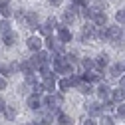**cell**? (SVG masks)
<instances>
[{
    "label": "cell",
    "mask_w": 125,
    "mask_h": 125,
    "mask_svg": "<svg viewBox=\"0 0 125 125\" xmlns=\"http://www.w3.org/2000/svg\"><path fill=\"white\" fill-rule=\"evenodd\" d=\"M91 38H97V26L93 22H87L83 28H82V42L87 44Z\"/></svg>",
    "instance_id": "cell-1"
},
{
    "label": "cell",
    "mask_w": 125,
    "mask_h": 125,
    "mask_svg": "<svg viewBox=\"0 0 125 125\" xmlns=\"http://www.w3.org/2000/svg\"><path fill=\"white\" fill-rule=\"evenodd\" d=\"M44 46H46V50H52V52H58V54L64 52V44H62L58 38H54V36L44 38Z\"/></svg>",
    "instance_id": "cell-2"
},
{
    "label": "cell",
    "mask_w": 125,
    "mask_h": 125,
    "mask_svg": "<svg viewBox=\"0 0 125 125\" xmlns=\"http://www.w3.org/2000/svg\"><path fill=\"white\" fill-rule=\"evenodd\" d=\"M85 111H87L89 117H101L103 115V105L99 101H89V103H85Z\"/></svg>",
    "instance_id": "cell-3"
},
{
    "label": "cell",
    "mask_w": 125,
    "mask_h": 125,
    "mask_svg": "<svg viewBox=\"0 0 125 125\" xmlns=\"http://www.w3.org/2000/svg\"><path fill=\"white\" fill-rule=\"evenodd\" d=\"M77 12H80V6L72 4L68 10H64V14H62V22H64V24H73V20H75V16H77Z\"/></svg>",
    "instance_id": "cell-4"
},
{
    "label": "cell",
    "mask_w": 125,
    "mask_h": 125,
    "mask_svg": "<svg viewBox=\"0 0 125 125\" xmlns=\"http://www.w3.org/2000/svg\"><path fill=\"white\" fill-rule=\"evenodd\" d=\"M24 22H26V28H30V30L40 28V18H38V12H34V10L26 12V18H24Z\"/></svg>",
    "instance_id": "cell-5"
},
{
    "label": "cell",
    "mask_w": 125,
    "mask_h": 125,
    "mask_svg": "<svg viewBox=\"0 0 125 125\" xmlns=\"http://www.w3.org/2000/svg\"><path fill=\"white\" fill-rule=\"evenodd\" d=\"M121 36H123L121 26H107V38H109V42L117 44V42H121Z\"/></svg>",
    "instance_id": "cell-6"
},
{
    "label": "cell",
    "mask_w": 125,
    "mask_h": 125,
    "mask_svg": "<svg viewBox=\"0 0 125 125\" xmlns=\"http://www.w3.org/2000/svg\"><path fill=\"white\" fill-rule=\"evenodd\" d=\"M95 95L101 99V101H107V99H111V87H109L107 83H97V89H95Z\"/></svg>",
    "instance_id": "cell-7"
},
{
    "label": "cell",
    "mask_w": 125,
    "mask_h": 125,
    "mask_svg": "<svg viewBox=\"0 0 125 125\" xmlns=\"http://www.w3.org/2000/svg\"><path fill=\"white\" fill-rule=\"evenodd\" d=\"M42 44H44V42H42V36H30V38L26 40V46H28L34 54H38V52L42 50Z\"/></svg>",
    "instance_id": "cell-8"
},
{
    "label": "cell",
    "mask_w": 125,
    "mask_h": 125,
    "mask_svg": "<svg viewBox=\"0 0 125 125\" xmlns=\"http://www.w3.org/2000/svg\"><path fill=\"white\" fill-rule=\"evenodd\" d=\"M58 40L62 42V44H68V42H72L73 40V36H72V32L64 26V24H60L58 26Z\"/></svg>",
    "instance_id": "cell-9"
},
{
    "label": "cell",
    "mask_w": 125,
    "mask_h": 125,
    "mask_svg": "<svg viewBox=\"0 0 125 125\" xmlns=\"http://www.w3.org/2000/svg\"><path fill=\"white\" fill-rule=\"evenodd\" d=\"M111 64H109V56L107 54H99L97 58H95V68H97V72H103L105 68H109Z\"/></svg>",
    "instance_id": "cell-10"
},
{
    "label": "cell",
    "mask_w": 125,
    "mask_h": 125,
    "mask_svg": "<svg viewBox=\"0 0 125 125\" xmlns=\"http://www.w3.org/2000/svg\"><path fill=\"white\" fill-rule=\"evenodd\" d=\"M80 68H82V73L93 72V70H95V60H91V58H82V60H80Z\"/></svg>",
    "instance_id": "cell-11"
},
{
    "label": "cell",
    "mask_w": 125,
    "mask_h": 125,
    "mask_svg": "<svg viewBox=\"0 0 125 125\" xmlns=\"http://www.w3.org/2000/svg\"><path fill=\"white\" fill-rule=\"evenodd\" d=\"M28 107L32 109V111H38V109L42 107V97L40 95H36V93H32V95H28Z\"/></svg>",
    "instance_id": "cell-12"
},
{
    "label": "cell",
    "mask_w": 125,
    "mask_h": 125,
    "mask_svg": "<svg viewBox=\"0 0 125 125\" xmlns=\"http://www.w3.org/2000/svg\"><path fill=\"white\" fill-rule=\"evenodd\" d=\"M82 75H83V82H89V83H101L103 82L101 80V73H97V72H85Z\"/></svg>",
    "instance_id": "cell-13"
},
{
    "label": "cell",
    "mask_w": 125,
    "mask_h": 125,
    "mask_svg": "<svg viewBox=\"0 0 125 125\" xmlns=\"http://www.w3.org/2000/svg\"><path fill=\"white\" fill-rule=\"evenodd\" d=\"M91 22L95 24L97 28H105V26H107V14H105V12H99V14H93V18H91Z\"/></svg>",
    "instance_id": "cell-14"
},
{
    "label": "cell",
    "mask_w": 125,
    "mask_h": 125,
    "mask_svg": "<svg viewBox=\"0 0 125 125\" xmlns=\"http://www.w3.org/2000/svg\"><path fill=\"white\" fill-rule=\"evenodd\" d=\"M121 73H125V64H113V66H109V75L111 77H121Z\"/></svg>",
    "instance_id": "cell-15"
},
{
    "label": "cell",
    "mask_w": 125,
    "mask_h": 125,
    "mask_svg": "<svg viewBox=\"0 0 125 125\" xmlns=\"http://www.w3.org/2000/svg\"><path fill=\"white\" fill-rule=\"evenodd\" d=\"M111 99L119 105V103H123L125 101V89L123 87H117V89H111Z\"/></svg>",
    "instance_id": "cell-16"
},
{
    "label": "cell",
    "mask_w": 125,
    "mask_h": 125,
    "mask_svg": "<svg viewBox=\"0 0 125 125\" xmlns=\"http://www.w3.org/2000/svg\"><path fill=\"white\" fill-rule=\"evenodd\" d=\"M16 40H18V34L16 32H6V34H2V42H4V46H14L16 44Z\"/></svg>",
    "instance_id": "cell-17"
},
{
    "label": "cell",
    "mask_w": 125,
    "mask_h": 125,
    "mask_svg": "<svg viewBox=\"0 0 125 125\" xmlns=\"http://www.w3.org/2000/svg\"><path fill=\"white\" fill-rule=\"evenodd\" d=\"M20 72H22L24 75H32V73L36 72V68L32 66V62H30V60H26V62H22V64H20Z\"/></svg>",
    "instance_id": "cell-18"
},
{
    "label": "cell",
    "mask_w": 125,
    "mask_h": 125,
    "mask_svg": "<svg viewBox=\"0 0 125 125\" xmlns=\"http://www.w3.org/2000/svg\"><path fill=\"white\" fill-rule=\"evenodd\" d=\"M77 91L83 93V95H89V93H93L95 89H93V83H89V82H82L80 85H77Z\"/></svg>",
    "instance_id": "cell-19"
},
{
    "label": "cell",
    "mask_w": 125,
    "mask_h": 125,
    "mask_svg": "<svg viewBox=\"0 0 125 125\" xmlns=\"http://www.w3.org/2000/svg\"><path fill=\"white\" fill-rule=\"evenodd\" d=\"M56 121H58V125H73V119H72L68 113H60Z\"/></svg>",
    "instance_id": "cell-20"
},
{
    "label": "cell",
    "mask_w": 125,
    "mask_h": 125,
    "mask_svg": "<svg viewBox=\"0 0 125 125\" xmlns=\"http://www.w3.org/2000/svg\"><path fill=\"white\" fill-rule=\"evenodd\" d=\"M16 115H18V111H16V107H12V105H6L4 107V117L6 119H16Z\"/></svg>",
    "instance_id": "cell-21"
},
{
    "label": "cell",
    "mask_w": 125,
    "mask_h": 125,
    "mask_svg": "<svg viewBox=\"0 0 125 125\" xmlns=\"http://www.w3.org/2000/svg\"><path fill=\"white\" fill-rule=\"evenodd\" d=\"M58 87H60V91H62V93H66V91H70L72 83H70V80H68V77H62V80L58 82Z\"/></svg>",
    "instance_id": "cell-22"
},
{
    "label": "cell",
    "mask_w": 125,
    "mask_h": 125,
    "mask_svg": "<svg viewBox=\"0 0 125 125\" xmlns=\"http://www.w3.org/2000/svg\"><path fill=\"white\" fill-rule=\"evenodd\" d=\"M105 2L103 0H95V2H93V6H91V10H93V14H99V12H105Z\"/></svg>",
    "instance_id": "cell-23"
},
{
    "label": "cell",
    "mask_w": 125,
    "mask_h": 125,
    "mask_svg": "<svg viewBox=\"0 0 125 125\" xmlns=\"http://www.w3.org/2000/svg\"><path fill=\"white\" fill-rule=\"evenodd\" d=\"M40 36H44V38H50L52 36V28L48 26V24H40Z\"/></svg>",
    "instance_id": "cell-24"
},
{
    "label": "cell",
    "mask_w": 125,
    "mask_h": 125,
    "mask_svg": "<svg viewBox=\"0 0 125 125\" xmlns=\"http://www.w3.org/2000/svg\"><path fill=\"white\" fill-rule=\"evenodd\" d=\"M115 20H117V24H119V26H125V8L117 10V14H115Z\"/></svg>",
    "instance_id": "cell-25"
},
{
    "label": "cell",
    "mask_w": 125,
    "mask_h": 125,
    "mask_svg": "<svg viewBox=\"0 0 125 125\" xmlns=\"http://www.w3.org/2000/svg\"><path fill=\"white\" fill-rule=\"evenodd\" d=\"M10 14H12V10H10V4H0V16L10 18Z\"/></svg>",
    "instance_id": "cell-26"
},
{
    "label": "cell",
    "mask_w": 125,
    "mask_h": 125,
    "mask_svg": "<svg viewBox=\"0 0 125 125\" xmlns=\"http://www.w3.org/2000/svg\"><path fill=\"white\" fill-rule=\"evenodd\" d=\"M66 60H68V64H72V66H75L77 62H80V58H77V54H75V52H70V54H66Z\"/></svg>",
    "instance_id": "cell-27"
},
{
    "label": "cell",
    "mask_w": 125,
    "mask_h": 125,
    "mask_svg": "<svg viewBox=\"0 0 125 125\" xmlns=\"http://www.w3.org/2000/svg\"><path fill=\"white\" fill-rule=\"evenodd\" d=\"M115 115H117L119 119H125V103H119V105H117V109H115Z\"/></svg>",
    "instance_id": "cell-28"
},
{
    "label": "cell",
    "mask_w": 125,
    "mask_h": 125,
    "mask_svg": "<svg viewBox=\"0 0 125 125\" xmlns=\"http://www.w3.org/2000/svg\"><path fill=\"white\" fill-rule=\"evenodd\" d=\"M99 125H115V121H113V117H111V115H101Z\"/></svg>",
    "instance_id": "cell-29"
},
{
    "label": "cell",
    "mask_w": 125,
    "mask_h": 125,
    "mask_svg": "<svg viewBox=\"0 0 125 125\" xmlns=\"http://www.w3.org/2000/svg\"><path fill=\"white\" fill-rule=\"evenodd\" d=\"M0 32L2 34H6V32H10V22L4 18V20H0Z\"/></svg>",
    "instance_id": "cell-30"
},
{
    "label": "cell",
    "mask_w": 125,
    "mask_h": 125,
    "mask_svg": "<svg viewBox=\"0 0 125 125\" xmlns=\"http://www.w3.org/2000/svg\"><path fill=\"white\" fill-rule=\"evenodd\" d=\"M24 83H26V85H32V87H34V85H38L40 82L36 80V75L32 73V75H26V82H24Z\"/></svg>",
    "instance_id": "cell-31"
},
{
    "label": "cell",
    "mask_w": 125,
    "mask_h": 125,
    "mask_svg": "<svg viewBox=\"0 0 125 125\" xmlns=\"http://www.w3.org/2000/svg\"><path fill=\"white\" fill-rule=\"evenodd\" d=\"M97 38L103 40V42L109 40V38H107V26H105V28H97Z\"/></svg>",
    "instance_id": "cell-32"
},
{
    "label": "cell",
    "mask_w": 125,
    "mask_h": 125,
    "mask_svg": "<svg viewBox=\"0 0 125 125\" xmlns=\"http://www.w3.org/2000/svg\"><path fill=\"white\" fill-rule=\"evenodd\" d=\"M38 72L42 73V80H44V77H46V75H50V73H52V70H50V66H42V68H40Z\"/></svg>",
    "instance_id": "cell-33"
},
{
    "label": "cell",
    "mask_w": 125,
    "mask_h": 125,
    "mask_svg": "<svg viewBox=\"0 0 125 125\" xmlns=\"http://www.w3.org/2000/svg\"><path fill=\"white\" fill-rule=\"evenodd\" d=\"M46 24H48L50 28H58V26H60V24H58V20H56L54 16H50V18H48V22H46Z\"/></svg>",
    "instance_id": "cell-34"
},
{
    "label": "cell",
    "mask_w": 125,
    "mask_h": 125,
    "mask_svg": "<svg viewBox=\"0 0 125 125\" xmlns=\"http://www.w3.org/2000/svg\"><path fill=\"white\" fill-rule=\"evenodd\" d=\"M73 4L80 8H87V0H73Z\"/></svg>",
    "instance_id": "cell-35"
},
{
    "label": "cell",
    "mask_w": 125,
    "mask_h": 125,
    "mask_svg": "<svg viewBox=\"0 0 125 125\" xmlns=\"http://www.w3.org/2000/svg\"><path fill=\"white\" fill-rule=\"evenodd\" d=\"M83 125H97V121H93V117H87V119L83 121Z\"/></svg>",
    "instance_id": "cell-36"
},
{
    "label": "cell",
    "mask_w": 125,
    "mask_h": 125,
    "mask_svg": "<svg viewBox=\"0 0 125 125\" xmlns=\"http://www.w3.org/2000/svg\"><path fill=\"white\" fill-rule=\"evenodd\" d=\"M0 89H6V77L0 75Z\"/></svg>",
    "instance_id": "cell-37"
},
{
    "label": "cell",
    "mask_w": 125,
    "mask_h": 125,
    "mask_svg": "<svg viewBox=\"0 0 125 125\" xmlns=\"http://www.w3.org/2000/svg\"><path fill=\"white\" fill-rule=\"evenodd\" d=\"M50 4H52V6H60L62 0H50Z\"/></svg>",
    "instance_id": "cell-38"
},
{
    "label": "cell",
    "mask_w": 125,
    "mask_h": 125,
    "mask_svg": "<svg viewBox=\"0 0 125 125\" xmlns=\"http://www.w3.org/2000/svg\"><path fill=\"white\" fill-rule=\"evenodd\" d=\"M119 87H123V89H125V75L121 77V82H119Z\"/></svg>",
    "instance_id": "cell-39"
},
{
    "label": "cell",
    "mask_w": 125,
    "mask_h": 125,
    "mask_svg": "<svg viewBox=\"0 0 125 125\" xmlns=\"http://www.w3.org/2000/svg\"><path fill=\"white\" fill-rule=\"evenodd\" d=\"M4 107H6V103H4V99H2V97H0V109H4Z\"/></svg>",
    "instance_id": "cell-40"
},
{
    "label": "cell",
    "mask_w": 125,
    "mask_h": 125,
    "mask_svg": "<svg viewBox=\"0 0 125 125\" xmlns=\"http://www.w3.org/2000/svg\"><path fill=\"white\" fill-rule=\"evenodd\" d=\"M0 4H10V0H0Z\"/></svg>",
    "instance_id": "cell-41"
},
{
    "label": "cell",
    "mask_w": 125,
    "mask_h": 125,
    "mask_svg": "<svg viewBox=\"0 0 125 125\" xmlns=\"http://www.w3.org/2000/svg\"><path fill=\"white\" fill-rule=\"evenodd\" d=\"M24 125H36V121H32V123H24Z\"/></svg>",
    "instance_id": "cell-42"
},
{
    "label": "cell",
    "mask_w": 125,
    "mask_h": 125,
    "mask_svg": "<svg viewBox=\"0 0 125 125\" xmlns=\"http://www.w3.org/2000/svg\"><path fill=\"white\" fill-rule=\"evenodd\" d=\"M123 36H125V32H123Z\"/></svg>",
    "instance_id": "cell-43"
}]
</instances>
